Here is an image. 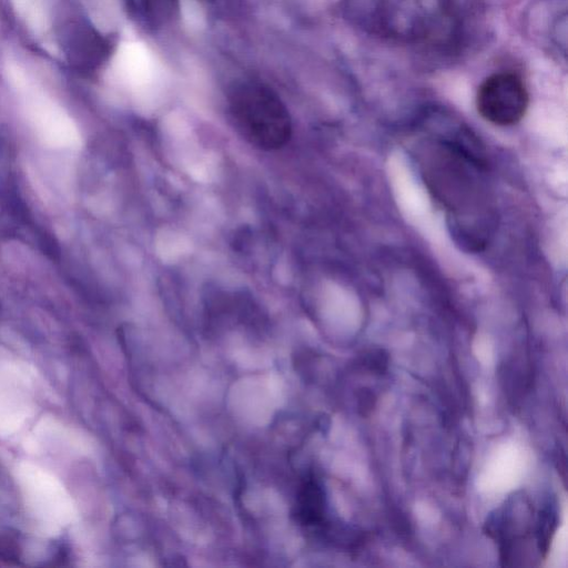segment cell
Instances as JSON below:
<instances>
[{"label":"cell","instance_id":"6da1fadb","mask_svg":"<svg viewBox=\"0 0 568 568\" xmlns=\"http://www.w3.org/2000/svg\"><path fill=\"white\" fill-rule=\"evenodd\" d=\"M423 166L430 190L452 213L456 234L467 244H485L491 212L478 163L455 145L440 143Z\"/></svg>","mask_w":568,"mask_h":568},{"label":"cell","instance_id":"7a4b0ae2","mask_svg":"<svg viewBox=\"0 0 568 568\" xmlns=\"http://www.w3.org/2000/svg\"><path fill=\"white\" fill-rule=\"evenodd\" d=\"M233 113L241 135L260 150H278L291 138L292 126L287 112L268 95L244 94L235 100Z\"/></svg>","mask_w":568,"mask_h":568},{"label":"cell","instance_id":"3957f363","mask_svg":"<svg viewBox=\"0 0 568 568\" xmlns=\"http://www.w3.org/2000/svg\"><path fill=\"white\" fill-rule=\"evenodd\" d=\"M529 104L527 88L517 74L499 72L489 75L478 88L476 106L486 121L508 126L519 122Z\"/></svg>","mask_w":568,"mask_h":568},{"label":"cell","instance_id":"277c9868","mask_svg":"<svg viewBox=\"0 0 568 568\" xmlns=\"http://www.w3.org/2000/svg\"><path fill=\"white\" fill-rule=\"evenodd\" d=\"M120 67L123 75L138 83L155 75L153 58L140 43H129L123 49Z\"/></svg>","mask_w":568,"mask_h":568}]
</instances>
